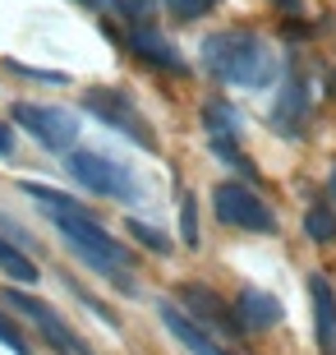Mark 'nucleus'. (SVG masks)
<instances>
[{
    "label": "nucleus",
    "mask_w": 336,
    "mask_h": 355,
    "mask_svg": "<svg viewBox=\"0 0 336 355\" xmlns=\"http://www.w3.org/2000/svg\"><path fill=\"white\" fill-rule=\"evenodd\" d=\"M28 198H37V208L46 212L55 222V231L65 236V245L92 268V272H102L106 282H116L120 291H134V277H130V259H125V245L116 236H106V226L97 217H88L83 203H74L69 194L51 189V184H24Z\"/></svg>",
    "instance_id": "f257e3e1"
},
{
    "label": "nucleus",
    "mask_w": 336,
    "mask_h": 355,
    "mask_svg": "<svg viewBox=\"0 0 336 355\" xmlns=\"http://www.w3.org/2000/svg\"><path fill=\"white\" fill-rule=\"evenodd\" d=\"M203 65L231 88H272L276 79V51L267 37L249 33V28H226L203 42Z\"/></svg>",
    "instance_id": "f03ea898"
},
{
    "label": "nucleus",
    "mask_w": 336,
    "mask_h": 355,
    "mask_svg": "<svg viewBox=\"0 0 336 355\" xmlns=\"http://www.w3.org/2000/svg\"><path fill=\"white\" fill-rule=\"evenodd\" d=\"M65 166L83 189H92V194L120 198V203H143V180L125 166V162L106 157V153H69Z\"/></svg>",
    "instance_id": "7ed1b4c3"
},
{
    "label": "nucleus",
    "mask_w": 336,
    "mask_h": 355,
    "mask_svg": "<svg viewBox=\"0 0 336 355\" xmlns=\"http://www.w3.org/2000/svg\"><path fill=\"white\" fill-rule=\"evenodd\" d=\"M83 106H88L102 125H111V130H120V134H130L139 148H157L152 130H148V120L139 116V106H134L120 88H83Z\"/></svg>",
    "instance_id": "20e7f679"
},
{
    "label": "nucleus",
    "mask_w": 336,
    "mask_h": 355,
    "mask_svg": "<svg viewBox=\"0 0 336 355\" xmlns=\"http://www.w3.org/2000/svg\"><path fill=\"white\" fill-rule=\"evenodd\" d=\"M14 125H24V130L33 134L42 148H51V153H65V148H74V139H78V120H74V111H65V106L19 102L14 106Z\"/></svg>",
    "instance_id": "39448f33"
},
{
    "label": "nucleus",
    "mask_w": 336,
    "mask_h": 355,
    "mask_svg": "<svg viewBox=\"0 0 336 355\" xmlns=\"http://www.w3.org/2000/svg\"><path fill=\"white\" fill-rule=\"evenodd\" d=\"M212 208H217V217L226 226H240V231H276V217H272V208L263 203L249 184H217L212 189Z\"/></svg>",
    "instance_id": "423d86ee"
},
{
    "label": "nucleus",
    "mask_w": 336,
    "mask_h": 355,
    "mask_svg": "<svg viewBox=\"0 0 336 355\" xmlns=\"http://www.w3.org/2000/svg\"><path fill=\"white\" fill-rule=\"evenodd\" d=\"M5 300H10V309H19L28 323H37V332H42V337H46V342H51L60 355H92L88 346L78 342V332L69 328L60 314H51V309H46L42 300H33V295H24V291H14V286L5 291Z\"/></svg>",
    "instance_id": "0eeeda50"
},
{
    "label": "nucleus",
    "mask_w": 336,
    "mask_h": 355,
    "mask_svg": "<svg viewBox=\"0 0 336 355\" xmlns=\"http://www.w3.org/2000/svg\"><path fill=\"white\" fill-rule=\"evenodd\" d=\"M309 300L313 318H318V351L336 355V291L327 277H309Z\"/></svg>",
    "instance_id": "6e6552de"
},
{
    "label": "nucleus",
    "mask_w": 336,
    "mask_h": 355,
    "mask_svg": "<svg viewBox=\"0 0 336 355\" xmlns=\"http://www.w3.org/2000/svg\"><path fill=\"white\" fill-rule=\"evenodd\" d=\"M180 300L189 304V314L203 318V323H212V328H226V332L240 328V314H226V300H221V295H212L207 286L184 282V286H180Z\"/></svg>",
    "instance_id": "1a4fd4ad"
},
{
    "label": "nucleus",
    "mask_w": 336,
    "mask_h": 355,
    "mask_svg": "<svg viewBox=\"0 0 336 355\" xmlns=\"http://www.w3.org/2000/svg\"><path fill=\"white\" fill-rule=\"evenodd\" d=\"M161 323H166V328L175 332V342H180L189 355H235V351H221V346L212 342V337H207L203 328H198L194 318H189V314H180L175 304H161Z\"/></svg>",
    "instance_id": "9d476101"
},
{
    "label": "nucleus",
    "mask_w": 336,
    "mask_h": 355,
    "mask_svg": "<svg viewBox=\"0 0 336 355\" xmlns=\"http://www.w3.org/2000/svg\"><path fill=\"white\" fill-rule=\"evenodd\" d=\"M235 314H240V323H245V328H276V323L285 318V309H281V300H276V295H267V291H245Z\"/></svg>",
    "instance_id": "9b49d317"
},
{
    "label": "nucleus",
    "mask_w": 336,
    "mask_h": 355,
    "mask_svg": "<svg viewBox=\"0 0 336 355\" xmlns=\"http://www.w3.org/2000/svg\"><path fill=\"white\" fill-rule=\"evenodd\" d=\"M130 46L143 55V60H152V65H161V69L184 74V60L175 55V46H170L161 33H152V28H130Z\"/></svg>",
    "instance_id": "f8f14e48"
},
{
    "label": "nucleus",
    "mask_w": 336,
    "mask_h": 355,
    "mask_svg": "<svg viewBox=\"0 0 336 355\" xmlns=\"http://www.w3.org/2000/svg\"><path fill=\"white\" fill-rule=\"evenodd\" d=\"M0 268H5V272L14 277V282H19V286H33V282H37V263H33V259H28L24 250H14L10 240L0 236Z\"/></svg>",
    "instance_id": "ddd939ff"
},
{
    "label": "nucleus",
    "mask_w": 336,
    "mask_h": 355,
    "mask_svg": "<svg viewBox=\"0 0 336 355\" xmlns=\"http://www.w3.org/2000/svg\"><path fill=\"white\" fill-rule=\"evenodd\" d=\"M299 120H304V88H299V79H290L281 88V106H276V125H281L285 134L299 130Z\"/></svg>",
    "instance_id": "4468645a"
},
{
    "label": "nucleus",
    "mask_w": 336,
    "mask_h": 355,
    "mask_svg": "<svg viewBox=\"0 0 336 355\" xmlns=\"http://www.w3.org/2000/svg\"><path fill=\"white\" fill-rule=\"evenodd\" d=\"M203 120H207V130H212V139H235L240 134V111L226 102H207Z\"/></svg>",
    "instance_id": "2eb2a0df"
},
{
    "label": "nucleus",
    "mask_w": 336,
    "mask_h": 355,
    "mask_svg": "<svg viewBox=\"0 0 336 355\" xmlns=\"http://www.w3.org/2000/svg\"><path fill=\"white\" fill-rule=\"evenodd\" d=\"M304 236L318 240V245H327V240L336 236V217H332V208H327V203H313V208L304 212Z\"/></svg>",
    "instance_id": "dca6fc26"
},
{
    "label": "nucleus",
    "mask_w": 336,
    "mask_h": 355,
    "mask_svg": "<svg viewBox=\"0 0 336 355\" xmlns=\"http://www.w3.org/2000/svg\"><path fill=\"white\" fill-rule=\"evenodd\" d=\"M134 240H139L143 250H152V254H170V240H166V231H157V226H148V222H130L125 226Z\"/></svg>",
    "instance_id": "f3484780"
},
{
    "label": "nucleus",
    "mask_w": 336,
    "mask_h": 355,
    "mask_svg": "<svg viewBox=\"0 0 336 355\" xmlns=\"http://www.w3.org/2000/svg\"><path fill=\"white\" fill-rule=\"evenodd\" d=\"M180 236H184V245H189V250H198V208H194V198H184L180 203Z\"/></svg>",
    "instance_id": "a211bd4d"
},
{
    "label": "nucleus",
    "mask_w": 336,
    "mask_h": 355,
    "mask_svg": "<svg viewBox=\"0 0 336 355\" xmlns=\"http://www.w3.org/2000/svg\"><path fill=\"white\" fill-rule=\"evenodd\" d=\"M0 346H10L14 355H33V351H28V342H24V332L14 328V318L5 314V309H0Z\"/></svg>",
    "instance_id": "6ab92c4d"
},
{
    "label": "nucleus",
    "mask_w": 336,
    "mask_h": 355,
    "mask_svg": "<svg viewBox=\"0 0 336 355\" xmlns=\"http://www.w3.org/2000/svg\"><path fill=\"white\" fill-rule=\"evenodd\" d=\"M161 5H166L175 19H198V14H207L217 0H161Z\"/></svg>",
    "instance_id": "aec40b11"
},
{
    "label": "nucleus",
    "mask_w": 336,
    "mask_h": 355,
    "mask_svg": "<svg viewBox=\"0 0 336 355\" xmlns=\"http://www.w3.org/2000/svg\"><path fill=\"white\" fill-rule=\"evenodd\" d=\"M152 5H157V0H120V10L134 19V28H143V19L152 14Z\"/></svg>",
    "instance_id": "412c9836"
},
{
    "label": "nucleus",
    "mask_w": 336,
    "mask_h": 355,
    "mask_svg": "<svg viewBox=\"0 0 336 355\" xmlns=\"http://www.w3.org/2000/svg\"><path fill=\"white\" fill-rule=\"evenodd\" d=\"M14 148V139H10V130H5V125H0V157H5V153H10Z\"/></svg>",
    "instance_id": "4be33fe9"
},
{
    "label": "nucleus",
    "mask_w": 336,
    "mask_h": 355,
    "mask_svg": "<svg viewBox=\"0 0 336 355\" xmlns=\"http://www.w3.org/2000/svg\"><path fill=\"white\" fill-rule=\"evenodd\" d=\"M276 5H281L285 14H299V0H276Z\"/></svg>",
    "instance_id": "5701e85b"
},
{
    "label": "nucleus",
    "mask_w": 336,
    "mask_h": 355,
    "mask_svg": "<svg viewBox=\"0 0 336 355\" xmlns=\"http://www.w3.org/2000/svg\"><path fill=\"white\" fill-rule=\"evenodd\" d=\"M327 198L336 203V166H332V180H327Z\"/></svg>",
    "instance_id": "b1692460"
}]
</instances>
